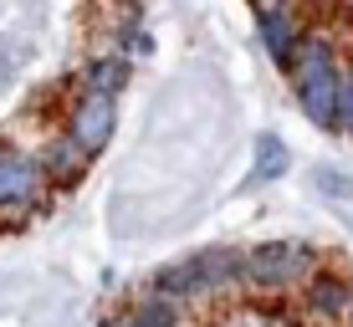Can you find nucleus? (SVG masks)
<instances>
[{
  "label": "nucleus",
  "instance_id": "nucleus-8",
  "mask_svg": "<svg viewBox=\"0 0 353 327\" xmlns=\"http://www.w3.org/2000/svg\"><path fill=\"white\" fill-rule=\"evenodd\" d=\"M36 164H41V174H46V184H52V189H72L82 174H88V164H92V159L67 138V133H57V138L46 143L41 154H36Z\"/></svg>",
  "mask_w": 353,
  "mask_h": 327
},
{
  "label": "nucleus",
  "instance_id": "nucleus-15",
  "mask_svg": "<svg viewBox=\"0 0 353 327\" xmlns=\"http://www.w3.org/2000/svg\"><path fill=\"white\" fill-rule=\"evenodd\" d=\"M97 327H139V322H133V317H128V312H113V317H103V322H97Z\"/></svg>",
  "mask_w": 353,
  "mask_h": 327
},
{
  "label": "nucleus",
  "instance_id": "nucleus-10",
  "mask_svg": "<svg viewBox=\"0 0 353 327\" xmlns=\"http://www.w3.org/2000/svg\"><path fill=\"white\" fill-rule=\"evenodd\" d=\"M128 56H118V52H103V56H92L88 67H82V92H103V98H118L123 92V82H128Z\"/></svg>",
  "mask_w": 353,
  "mask_h": 327
},
{
  "label": "nucleus",
  "instance_id": "nucleus-2",
  "mask_svg": "<svg viewBox=\"0 0 353 327\" xmlns=\"http://www.w3.org/2000/svg\"><path fill=\"white\" fill-rule=\"evenodd\" d=\"M318 271V251L307 240H256L246 246V286L256 292H292Z\"/></svg>",
  "mask_w": 353,
  "mask_h": 327
},
{
  "label": "nucleus",
  "instance_id": "nucleus-9",
  "mask_svg": "<svg viewBox=\"0 0 353 327\" xmlns=\"http://www.w3.org/2000/svg\"><path fill=\"white\" fill-rule=\"evenodd\" d=\"M154 292H164V297H174V302H200L205 297V276H200V261L194 256H179V261H169L154 271Z\"/></svg>",
  "mask_w": 353,
  "mask_h": 327
},
{
  "label": "nucleus",
  "instance_id": "nucleus-4",
  "mask_svg": "<svg viewBox=\"0 0 353 327\" xmlns=\"http://www.w3.org/2000/svg\"><path fill=\"white\" fill-rule=\"evenodd\" d=\"M62 133L72 143H77L88 159H97V154L113 143L118 133V98H103V92H77V103L67 107L62 118Z\"/></svg>",
  "mask_w": 353,
  "mask_h": 327
},
{
  "label": "nucleus",
  "instance_id": "nucleus-14",
  "mask_svg": "<svg viewBox=\"0 0 353 327\" xmlns=\"http://www.w3.org/2000/svg\"><path fill=\"white\" fill-rule=\"evenodd\" d=\"M318 184H323V189H333V195H348V189H353L348 179H333V174H318Z\"/></svg>",
  "mask_w": 353,
  "mask_h": 327
},
{
  "label": "nucleus",
  "instance_id": "nucleus-11",
  "mask_svg": "<svg viewBox=\"0 0 353 327\" xmlns=\"http://www.w3.org/2000/svg\"><path fill=\"white\" fill-rule=\"evenodd\" d=\"M128 317L139 327H185V302H174V297H164V292L149 286L143 297H133Z\"/></svg>",
  "mask_w": 353,
  "mask_h": 327
},
{
  "label": "nucleus",
  "instance_id": "nucleus-13",
  "mask_svg": "<svg viewBox=\"0 0 353 327\" xmlns=\"http://www.w3.org/2000/svg\"><path fill=\"white\" fill-rule=\"evenodd\" d=\"M338 133L353 138V62H343V87H338Z\"/></svg>",
  "mask_w": 353,
  "mask_h": 327
},
{
  "label": "nucleus",
  "instance_id": "nucleus-12",
  "mask_svg": "<svg viewBox=\"0 0 353 327\" xmlns=\"http://www.w3.org/2000/svg\"><path fill=\"white\" fill-rule=\"evenodd\" d=\"M287 164H292V149L276 138V133H261L256 154H251V179H246V184H272V179L287 174Z\"/></svg>",
  "mask_w": 353,
  "mask_h": 327
},
{
  "label": "nucleus",
  "instance_id": "nucleus-6",
  "mask_svg": "<svg viewBox=\"0 0 353 327\" xmlns=\"http://www.w3.org/2000/svg\"><path fill=\"white\" fill-rule=\"evenodd\" d=\"M302 302H307V312H312V317H323V322H353V282L343 271L318 266L312 282L302 286Z\"/></svg>",
  "mask_w": 353,
  "mask_h": 327
},
{
  "label": "nucleus",
  "instance_id": "nucleus-3",
  "mask_svg": "<svg viewBox=\"0 0 353 327\" xmlns=\"http://www.w3.org/2000/svg\"><path fill=\"white\" fill-rule=\"evenodd\" d=\"M46 195H52V184H46L36 154L16 149V143H0V220H10V225L31 220L46 204Z\"/></svg>",
  "mask_w": 353,
  "mask_h": 327
},
{
  "label": "nucleus",
  "instance_id": "nucleus-5",
  "mask_svg": "<svg viewBox=\"0 0 353 327\" xmlns=\"http://www.w3.org/2000/svg\"><path fill=\"white\" fill-rule=\"evenodd\" d=\"M256 41H261V52L287 72L292 56H297V46L307 41V26H302V16L292 6H256Z\"/></svg>",
  "mask_w": 353,
  "mask_h": 327
},
{
  "label": "nucleus",
  "instance_id": "nucleus-7",
  "mask_svg": "<svg viewBox=\"0 0 353 327\" xmlns=\"http://www.w3.org/2000/svg\"><path fill=\"white\" fill-rule=\"evenodd\" d=\"M194 261H200V276H205V297L236 292L246 282V251L241 246H205L194 251Z\"/></svg>",
  "mask_w": 353,
  "mask_h": 327
},
{
  "label": "nucleus",
  "instance_id": "nucleus-1",
  "mask_svg": "<svg viewBox=\"0 0 353 327\" xmlns=\"http://www.w3.org/2000/svg\"><path fill=\"white\" fill-rule=\"evenodd\" d=\"M292 98H297L302 118L318 123L327 133H338V87H343V62H338V46L327 41L323 31H307V41L297 46L287 67Z\"/></svg>",
  "mask_w": 353,
  "mask_h": 327
}]
</instances>
